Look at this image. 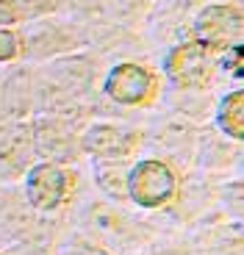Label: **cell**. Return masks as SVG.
<instances>
[{
	"instance_id": "1",
	"label": "cell",
	"mask_w": 244,
	"mask_h": 255,
	"mask_svg": "<svg viewBox=\"0 0 244 255\" xmlns=\"http://www.w3.org/2000/svg\"><path fill=\"white\" fill-rule=\"evenodd\" d=\"M128 189H130V197L139 205L155 208V205H164L167 200H172L175 175L161 161H141L133 172H130Z\"/></svg>"
},
{
	"instance_id": "2",
	"label": "cell",
	"mask_w": 244,
	"mask_h": 255,
	"mask_svg": "<svg viewBox=\"0 0 244 255\" xmlns=\"http://www.w3.org/2000/svg\"><path fill=\"white\" fill-rule=\"evenodd\" d=\"M211 61H214V50L194 39V42L180 45L169 56L167 72L178 86H206L211 81Z\"/></svg>"
},
{
	"instance_id": "3",
	"label": "cell",
	"mask_w": 244,
	"mask_h": 255,
	"mask_svg": "<svg viewBox=\"0 0 244 255\" xmlns=\"http://www.w3.org/2000/svg\"><path fill=\"white\" fill-rule=\"evenodd\" d=\"M194 31L200 45L211 50H225L231 45H239L242 39V14L228 6H211L200 14Z\"/></svg>"
},
{
	"instance_id": "4",
	"label": "cell",
	"mask_w": 244,
	"mask_h": 255,
	"mask_svg": "<svg viewBox=\"0 0 244 255\" xmlns=\"http://www.w3.org/2000/svg\"><path fill=\"white\" fill-rule=\"evenodd\" d=\"M155 81L144 67L139 64H120L117 70H111L106 92L111 100L122 103V106H141L153 97Z\"/></svg>"
},
{
	"instance_id": "5",
	"label": "cell",
	"mask_w": 244,
	"mask_h": 255,
	"mask_svg": "<svg viewBox=\"0 0 244 255\" xmlns=\"http://www.w3.org/2000/svg\"><path fill=\"white\" fill-rule=\"evenodd\" d=\"M67 186H70V178H67L64 169H58L53 164H42L28 175L25 189H28V200L36 208L50 211L67 197Z\"/></svg>"
},
{
	"instance_id": "6",
	"label": "cell",
	"mask_w": 244,
	"mask_h": 255,
	"mask_svg": "<svg viewBox=\"0 0 244 255\" xmlns=\"http://www.w3.org/2000/svg\"><path fill=\"white\" fill-rule=\"evenodd\" d=\"M219 125L222 130L236 139H242L244 133V95L242 92H233L222 100V109H219Z\"/></svg>"
},
{
	"instance_id": "7",
	"label": "cell",
	"mask_w": 244,
	"mask_h": 255,
	"mask_svg": "<svg viewBox=\"0 0 244 255\" xmlns=\"http://www.w3.org/2000/svg\"><path fill=\"white\" fill-rule=\"evenodd\" d=\"M14 56H17V36L8 31H0V61H8Z\"/></svg>"
},
{
	"instance_id": "8",
	"label": "cell",
	"mask_w": 244,
	"mask_h": 255,
	"mask_svg": "<svg viewBox=\"0 0 244 255\" xmlns=\"http://www.w3.org/2000/svg\"><path fill=\"white\" fill-rule=\"evenodd\" d=\"M231 70H233L236 78H242V45L231 47Z\"/></svg>"
},
{
	"instance_id": "9",
	"label": "cell",
	"mask_w": 244,
	"mask_h": 255,
	"mask_svg": "<svg viewBox=\"0 0 244 255\" xmlns=\"http://www.w3.org/2000/svg\"><path fill=\"white\" fill-rule=\"evenodd\" d=\"M14 19H17V11L11 8V3L0 0V25H3V22H14Z\"/></svg>"
}]
</instances>
